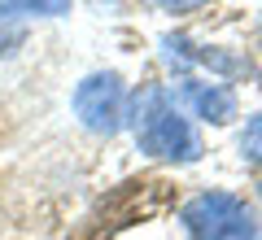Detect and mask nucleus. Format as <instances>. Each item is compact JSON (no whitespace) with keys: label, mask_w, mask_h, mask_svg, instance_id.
Returning <instances> with one entry per match:
<instances>
[{"label":"nucleus","mask_w":262,"mask_h":240,"mask_svg":"<svg viewBox=\"0 0 262 240\" xmlns=\"http://www.w3.org/2000/svg\"><path fill=\"white\" fill-rule=\"evenodd\" d=\"M131 127H136L140 153L149 157H162V162H196L201 157V140H196L192 122L175 110L162 83L140 88L136 105H131Z\"/></svg>","instance_id":"1"},{"label":"nucleus","mask_w":262,"mask_h":240,"mask_svg":"<svg viewBox=\"0 0 262 240\" xmlns=\"http://www.w3.org/2000/svg\"><path fill=\"white\" fill-rule=\"evenodd\" d=\"M184 227L196 240H253L249 205L232 192H201L184 205Z\"/></svg>","instance_id":"2"},{"label":"nucleus","mask_w":262,"mask_h":240,"mask_svg":"<svg viewBox=\"0 0 262 240\" xmlns=\"http://www.w3.org/2000/svg\"><path fill=\"white\" fill-rule=\"evenodd\" d=\"M75 114L88 131L96 136H114L127 122V88L114 70H96L75 88Z\"/></svg>","instance_id":"3"},{"label":"nucleus","mask_w":262,"mask_h":240,"mask_svg":"<svg viewBox=\"0 0 262 240\" xmlns=\"http://www.w3.org/2000/svg\"><path fill=\"white\" fill-rule=\"evenodd\" d=\"M184 101H188V110L196 114V118H206V122H214V127H223V122H232L236 118V92L227 83H206V79H188L184 88Z\"/></svg>","instance_id":"4"},{"label":"nucleus","mask_w":262,"mask_h":240,"mask_svg":"<svg viewBox=\"0 0 262 240\" xmlns=\"http://www.w3.org/2000/svg\"><path fill=\"white\" fill-rule=\"evenodd\" d=\"M75 0H5L0 13H13V18H61L70 13Z\"/></svg>","instance_id":"5"},{"label":"nucleus","mask_w":262,"mask_h":240,"mask_svg":"<svg viewBox=\"0 0 262 240\" xmlns=\"http://www.w3.org/2000/svg\"><path fill=\"white\" fill-rule=\"evenodd\" d=\"M241 157L253 162V166H262V114H253V118L245 122V131H241Z\"/></svg>","instance_id":"6"},{"label":"nucleus","mask_w":262,"mask_h":240,"mask_svg":"<svg viewBox=\"0 0 262 240\" xmlns=\"http://www.w3.org/2000/svg\"><path fill=\"white\" fill-rule=\"evenodd\" d=\"M22 39H27V22L13 13H0V57H9Z\"/></svg>","instance_id":"7"},{"label":"nucleus","mask_w":262,"mask_h":240,"mask_svg":"<svg viewBox=\"0 0 262 240\" xmlns=\"http://www.w3.org/2000/svg\"><path fill=\"white\" fill-rule=\"evenodd\" d=\"M149 5H158V9H166V13H188V9H201L206 0H149Z\"/></svg>","instance_id":"8"}]
</instances>
